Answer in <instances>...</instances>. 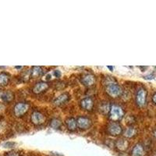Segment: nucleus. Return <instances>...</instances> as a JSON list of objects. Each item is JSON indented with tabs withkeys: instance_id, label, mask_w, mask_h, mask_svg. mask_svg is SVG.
<instances>
[{
	"instance_id": "nucleus-1",
	"label": "nucleus",
	"mask_w": 156,
	"mask_h": 156,
	"mask_svg": "<svg viewBox=\"0 0 156 156\" xmlns=\"http://www.w3.org/2000/svg\"><path fill=\"white\" fill-rule=\"evenodd\" d=\"M110 119L113 121L120 120L123 115H124V112L123 109L120 106L116 105H113L111 106L110 108Z\"/></svg>"
},
{
	"instance_id": "nucleus-2",
	"label": "nucleus",
	"mask_w": 156,
	"mask_h": 156,
	"mask_svg": "<svg viewBox=\"0 0 156 156\" xmlns=\"http://www.w3.org/2000/svg\"><path fill=\"white\" fill-rule=\"evenodd\" d=\"M106 91L111 97L117 98L122 94V88L117 83H112L107 85Z\"/></svg>"
},
{
	"instance_id": "nucleus-3",
	"label": "nucleus",
	"mask_w": 156,
	"mask_h": 156,
	"mask_svg": "<svg viewBox=\"0 0 156 156\" xmlns=\"http://www.w3.org/2000/svg\"><path fill=\"white\" fill-rule=\"evenodd\" d=\"M28 108L29 106L27 103L19 102L14 106L13 111H14L15 115L17 117H20L22 116L23 115H24V114L27 112Z\"/></svg>"
},
{
	"instance_id": "nucleus-4",
	"label": "nucleus",
	"mask_w": 156,
	"mask_h": 156,
	"mask_svg": "<svg viewBox=\"0 0 156 156\" xmlns=\"http://www.w3.org/2000/svg\"><path fill=\"white\" fill-rule=\"evenodd\" d=\"M147 92L144 88H140L136 94V102L139 107H143L146 103Z\"/></svg>"
},
{
	"instance_id": "nucleus-5",
	"label": "nucleus",
	"mask_w": 156,
	"mask_h": 156,
	"mask_svg": "<svg viewBox=\"0 0 156 156\" xmlns=\"http://www.w3.org/2000/svg\"><path fill=\"white\" fill-rule=\"evenodd\" d=\"M108 132L112 136H118L122 133V127L120 124L116 122H112L108 126Z\"/></svg>"
},
{
	"instance_id": "nucleus-6",
	"label": "nucleus",
	"mask_w": 156,
	"mask_h": 156,
	"mask_svg": "<svg viewBox=\"0 0 156 156\" xmlns=\"http://www.w3.org/2000/svg\"><path fill=\"white\" fill-rule=\"evenodd\" d=\"M44 115L41 114V112H34L31 115V122L34 123V125H41L42 124L43 122H44Z\"/></svg>"
},
{
	"instance_id": "nucleus-7",
	"label": "nucleus",
	"mask_w": 156,
	"mask_h": 156,
	"mask_svg": "<svg viewBox=\"0 0 156 156\" xmlns=\"http://www.w3.org/2000/svg\"><path fill=\"white\" fill-rule=\"evenodd\" d=\"M76 123H77V126L79 128H80L81 129H86L90 127L91 122H90V119L87 117L80 116L76 120Z\"/></svg>"
},
{
	"instance_id": "nucleus-8",
	"label": "nucleus",
	"mask_w": 156,
	"mask_h": 156,
	"mask_svg": "<svg viewBox=\"0 0 156 156\" xmlns=\"http://www.w3.org/2000/svg\"><path fill=\"white\" fill-rule=\"evenodd\" d=\"M48 87V84L46 82H39L37 83L33 87V92L34 94H41L44 92V90H46Z\"/></svg>"
},
{
	"instance_id": "nucleus-9",
	"label": "nucleus",
	"mask_w": 156,
	"mask_h": 156,
	"mask_svg": "<svg viewBox=\"0 0 156 156\" xmlns=\"http://www.w3.org/2000/svg\"><path fill=\"white\" fill-rule=\"evenodd\" d=\"M81 82L84 86L87 87H90L95 82V78L92 74H86L83 75L81 78Z\"/></svg>"
},
{
	"instance_id": "nucleus-10",
	"label": "nucleus",
	"mask_w": 156,
	"mask_h": 156,
	"mask_svg": "<svg viewBox=\"0 0 156 156\" xmlns=\"http://www.w3.org/2000/svg\"><path fill=\"white\" fill-rule=\"evenodd\" d=\"M80 106L83 109L89 111V110H91L93 108L94 101H93V100L90 98H85L82 99L81 101H80Z\"/></svg>"
},
{
	"instance_id": "nucleus-11",
	"label": "nucleus",
	"mask_w": 156,
	"mask_h": 156,
	"mask_svg": "<svg viewBox=\"0 0 156 156\" xmlns=\"http://www.w3.org/2000/svg\"><path fill=\"white\" fill-rule=\"evenodd\" d=\"M128 146H129V143L124 138H120L115 141V147L120 151H126V149L128 148Z\"/></svg>"
},
{
	"instance_id": "nucleus-12",
	"label": "nucleus",
	"mask_w": 156,
	"mask_h": 156,
	"mask_svg": "<svg viewBox=\"0 0 156 156\" xmlns=\"http://www.w3.org/2000/svg\"><path fill=\"white\" fill-rule=\"evenodd\" d=\"M144 148L143 145L140 144H136L133 147L131 151V156H144Z\"/></svg>"
},
{
	"instance_id": "nucleus-13",
	"label": "nucleus",
	"mask_w": 156,
	"mask_h": 156,
	"mask_svg": "<svg viewBox=\"0 0 156 156\" xmlns=\"http://www.w3.org/2000/svg\"><path fill=\"white\" fill-rule=\"evenodd\" d=\"M68 100H69V95L67 94H62L54 100V103L56 105H61L67 102Z\"/></svg>"
},
{
	"instance_id": "nucleus-14",
	"label": "nucleus",
	"mask_w": 156,
	"mask_h": 156,
	"mask_svg": "<svg viewBox=\"0 0 156 156\" xmlns=\"http://www.w3.org/2000/svg\"><path fill=\"white\" fill-rule=\"evenodd\" d=\"M66 123L68 129H70V130H74L76 128V126H77L76 120L75 119H73V118H69V119H66Z\"/></svg>"
},
{
	"instance_id": "nucleus-15",
	"label": "nucleus",
	"mask_w": 156,
	"mask_h": 156,
	"mask_svg": "<svg viewBox=\"0 0 156 156\" xmlns=\"http://www.w3.org/2000/svg\"><path fill=\"white\" fill-rule=\"evenodd\" d=\"M9 81V76L5 73H0V85H7Z\"/></svg>"
},
{
	"instance_id": "nucleus-16",
	"label": "nucleus",
	"mask_w": 156,
	"mask_h": 156,
	"mask_svg": "<svg viewBox=\"0 0 156 156\" xmlns=\"http://www.w3.org/2000/svg\"><path fill=\"white\" fill-rule=\"evenodd\" d=\"M136 133V129H135L134 127L130 126V127H128L125 129L124 134L123 135H124V136H126V137H129V138H130V137H133V136H135Z\"/></svg>"
},
{
	"instance_id": "nucleus-17",
	"label": "nucleus",
	"mask_w": 156,
	"mask_h": 156,
	"mask_svg": "<svg viewBox=\"0 0 156 156\" xmlns=\"http://www.w3.org/2000/svg\"><path fill=\"white\" fill-rule=\"evenodd\" d=\"M1 98L5 102H9L13 99V94L10 91H7V92H4L3 94L1 95Z\"/></svg>"
},
{
	"instance_id": "nucleus-18",
	"label": "nucleus",
	"mask_w": 156,
	"mask_h": 156,
	"mask_svg": "<svg viewBox=\"0 0 156 156\" xmlns=\"http://www.w3.org/2000/svg\"><path fill=\"white\" fill-rule=\"evenodd\" d=\"M43 73V70L41 69V67L40 66H34L32 67L31 72H30V74H31L32 76H41Z\"/></svg>"
},
{
	"instance_id": "nucleus-19",
	"label": "nucleus",
	"mask_w": 156,
	"mask_h": 156,
	"mask_svg": "<svg viewBox=\"0 0 156 156\" xmlns=\"http://www.w3.org/2000/svg\"><path fill=\"white\" fill-rule=\"evenodd\" d=\"M61 124H62V122L59 119H52L51 121V123H50V126H51V128H53V129H59L61 126Z\"/></svg>"
},
{
	"instance_id": "nucleus-20",
	"label": "nucleus",
	"mask_w": 156,
	"mask_h": 156,
	"mask_svg": "<svg viewBox=\"0 0 156 156\" xmlns=\"http://www.w3.org/2000/svg\"><path fill=\"white\" fill-rule=\"evenodd\" d=\"M100 111L101 112L104 114H106L107 112H110V108H111V106H109L108 104H107V102L105 103H101L100 105Z\"/></svg>"
},
{
	"instance_id": "nucleus-21",
	"label": "nucleus",
	"mask_w": 156,
	"mask_h": 156,
	"mask_svg": "<svg viewBox=\"0 0 156 156\" xmlns=\"http://www.w3.org/2000/svg\"><path fill=\"white\" fill-rule=\"evenodd\" d=\"M15 143L14 142H10V141H8V142H5L2 144L3 147H5V148H11V147H13L15 146Z\"/></svg>"
},
{
	"instance_id": "nucleus-22",
	"label": "nucleus",
	"mask_w": 156,
	"mask_h": 156,
	"mask_svg": "<svg viewBox=\"0 0 156 156\" xmlns=\"http://www.w3.org/2000/svg\"><path fill=\"white\" fill-rule=\"evenodd\" d=\"M53 75H54V76H55V77H56V78L60 77V76H61L60 70H58V69H56V70H54L53 71Z\"/></svg>"
},
{
	"instance_id": "nucleus-23",
	"label": "nucleus",
	"mask_w": 156,
	"mask_h": 156,
	"mask_svg": "<svg viewBox=\"0 0 156 156\" xmlns=\"http://www.w3.org/2000/svg\"><path fill=\"white\" fill-rule=\"evenodd\" d=\"M5 156H20V154L17 152H15V151H11V152H8L7 154H5Z\"/></svg>"
},
{
	"instance_id": "nucleus-24",
	"label": "nucleus",
	"mask_w": 156,
	"mask_h": 156,
	"mask_svg": "<svg viewBox=\"0 0 156 156\" xmlns=\"http://www.w3.org/2000/svg\"><path fill=\"white\" fill-rule=\"evenodd\" d=\"M152 101H153V102H154V104H155V105H156V93H155V94H153V96H152Z\"/></svg>"
},
{
	"instance_id": "nucleus-25",
	"label": "nucleus",
	"mask_w": 156,
	"mask_h": 156,
	"mask_svg": "<svg viewBox=\"0 0 156 156\" xmlns=\"http://www.w3.org/2000/svg\"><path fill=\"white\" fill-rule=\"evenodd\" d=\"M147 77H150V79H152L153 75H149V76H144V78H145V79H147Z\"/></svg>"
},
{
	"instance_id": "nucleus-26",
	"label": "nucleus",
	"mask_w": 156,
	"mask_h": 156,
	"mask_svg": "<svg viewBox=\"0 0 156 156\" xmlns=\"http://www.w3.org/2000/svg\"><path fill=\"white\" fill-rule=\"evenodd\" d=\"M153 135H154V136L156 138V129H155V130H154V132H153Z\"/></svg>"
},
{
	"instance_id": "nucleus-27",
	"label": "nucleus",
	"mask_w": 156,
	"mask_h": 156,
	"mask_svg": "<svg viewBox=\"0 0 156 156\" xmlns=\"http://www.w3.org/2000/svg\"><path fill=\"white\" fill-rule=\"evenodd\" d=\"M108 69H112V67H111V66H108Z\"/></svg>"
}]
</instances>
